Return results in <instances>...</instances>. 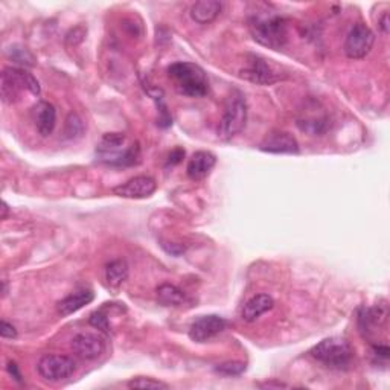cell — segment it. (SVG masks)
I'll return each mask as SVG.
<instances>
[{"label":"cell","instance_id":"obj_16","mask_svg":"<svg viewBox=\"0 0 390 390\" xmlns=\"http://www.w3.org/2000/svg\"><path fill=\"white\" fill-rule=\"evenodd\" d=\"M34 121L37 131L41 136H49L55 129L57 124V112L50 102L41 101L34 107Z\"/></svg>","mask_w":390,"mask_h":390},{"label":"cell","instance_id":"obj_27","mask_svg":"<svg viewBox=\"0 0 390 390\" xmlns=\"http://www.w3.org/2000/svg\"><path fill=\"white\" fill-rule=\"evenodd\" d=\"M183 157H185V151H183L182 148H175V150L171 151V154H170V159H168V165H171V166L178 165V163L182 162Z\"/></svg>","mask_w":390,"mask_h":390},{"label":"cell","instance_id":"obj_17","mask_svg":"<svg viewBox=\"0 0 390 390\" xmlns=\"http://www.w3.org/2000/svg\"><path fill=\"white\" fill-rule=\"evenodd\" d=\"M94 299V294L92 290H80L69 294L67 298L58 302L57 305V311L61 315H70L73 313H77L82 307H86L92 300Z\"/></svg>","mask_w":390,"mask_h":390},{"label":"cell","instance_id":"obj_19","mask_svg":"<svg viewBox=\"0 0 390 390\" xmlns=\"http://www.w3.org/2000/svg\"><path fill=\"white\" fill-rule=\"evenodd\" d=\"M105 279H107V283L112 288L118 290L129 279V264L124 259L112 261L105 267Z\"/></svg>","mask_w":390,"mask_h":390},{"label":"cell","instance_id":"obj_26","mask_svg":"<svg viewBox=\"0 0 390 390\" xmlns=\"http://www.w3.org/2000/svg\"><path fill=\"white\" fill-rule=\"evenodd\" d=\"M0 335H2V339H16L17 337L16 326L8 323L6 320H2V323H0Z\"/></svg>","mask_w":390,"mask_h":390},{"label":"cell","instance_id":"obj_25","mask_svg":"<svg viewBox=\"0 0 390 390\" xmlns=\"http://www.w3.org/2000/svg\"><path fill=\"white\" fill-rule=\"evenodd\" d=\"M89 323L93 326V328H97V330L102 331L104 334H110V331H112V326H110L109 318H107V315H105L102 311H94V313L90 315Z\"/></svg>","mask_w":390,"mask_h":390},{"label":"cell","instance_id":"obj_21","mask_svg":"<svg viewBox=\"0 0 390 390\" xmlns=\"http://www.w3.org/2000/svg\"><path fill=\"white\" fill-rule=\"evenodd\" d=\"M6 55H8L9 60H13V63H16V65H18L20 67H23V69L36 66L34 54L29 49L23 48V46H18V45L11 46L6 50Z\"/></svg>","mask_w":390,"mask_h":390},{"label":"cell","instance_id":"obj_14","mask_svg":"<svg viewBox=\"0 0 390 390\" xmlns=\"http://www.w3.org/2000/svg\"><path fill=\"white\" fill-rule=\"evenodd\" d=\"M125 142H126V138L122 133L104 134L101 142L97 146V154L99 156V161L109 165V162L113 159V157H116L125 150L124 148Z\"/></svg>","mask_w":390,"mask_h":390},{"label":"cell","instance_id":"obj_31","mask_svg":"<svg viewBox=\"0 0 390 390\" xmlns=\"http://www.w3.org/2000/svg\"><path fill=\"white\" fill-rule=\"evenodd\" d=\"M8 210H9L8 205L4 202V203H2V220H5V218H6V215H8Z\"/></svg>","mask_w":390,"mask_h":390},{"label":"cell","instance_id":"obj_2","mask_svg":"<svg viewBox=\"0 0 390 390\" xmlns=\"http://www.w3.org/2000/svg\"><path fill=\"white\" fill-rule=\"evenodd\" d=\"M168 75L174 81L178 93L191 98H203L209 93L206 72L194 63L178 61L168 67Z\"/></svg>","mask_w":390,"mask_h":390},{"label":"cell","instance_id":"obj_7","mask_svg":"<svg viewBox=\"0 0 390 390\" xmlns=\"http://www.w3.org/2000/svg\"><path fill=\"white\" fill-rule=\"evenodd\" d=\"M37 371L46 381L58 383L73 375L77 371V363L73 362V358L66 355H45L40 358Z\"/></svg>","mask_w":390,"mask_h":390},{"label":"cell","instance_id":"obj_15","mask_svg":"<svg viewBox=\"0 0 390 390\" xmlns=\"http://www.w3.org/2000/svg\"><path fill=\"white\" fill-rule=\"evenodd\" d=\"M275 307V300L269 294H256V296L250 298L244 307H242L241 318L249 323L256 322L262 314H266Z\"/></svg>","mask_w":390,"mask_h":390},{"label":"cell","instance_id":"obj_18","mask_svg":"<svg viewBox=\"0 0 390 390\" xmlns=\"http://www.w3.org/2000/svg\"><path fill=\"white\" fill-rule=\"evenodd\" d=\"M221 9H223V5L217 0H202L191 6V18L200 25H207L220 16Z\"/></svg>","mask_w":390,"mask_h":390},{"label":"cell","instance_id":"obj_3","mask_svg":"<svg viewBox=\"0 0 390 390\" xmlns=\"http://www.w3.org/2000/svg\"><path fill=\"white\" fill-rule=\"evenodd\" d=\"M310 355L326 367L342 371V369H347L351 366L354 350L350 342H346L345 339L330 337V339H325L319 345H315L310 351Z\"/></svg>","mask_w":390,"mask_h":390},{"label":"cell","instance_id":"obj_29","mask_svg":"<svg viewBox=\"0 0 390 390\" xmlns=\"http://www.w3.org/2000/svg\"><path fill=\"white\" fill-rule=\"evenodd\" d=\"M379 28H381L383 34H386V36L389 34V14L387 13H384L381 20H379Z\"/></svg>","mask_w":390,"mask_h":390},{"label":"cell","instance_id":"obj_24","mask_svg":"<svg viewBox=\"0 0 390 390\" xmlns=\"http://www.w3.org/2000/svg\"><path fill=\"white\" fill-rule=\"evenodd\" d=\"M215 371L224 377H237L246 371V364L239 362H229V363L218 364L215 367Z\"/></svg>","mask_w":390,"mask_h":390},{"label":"cell","instance_id":"obj_23","mask_svg":"<svg viewBox=\"0 0 390 390\" xmlns=\"http://www.w3.org/2000/svg\"><path fill=\"white\" fill-rule=\"evenodd\" d=\"M130 389H170L166 383L163 381H157L154 378H133L131 381H129Z\"/></svg>","mask_w":390,"mask_h":390},{"label":"cell","instance_id":"obj_4","mask_svg":"<svg viewBox=\"0 0 390 390\" xmlns=\"http://www.w3.org/2000/svg\"><path fill=\"white\" fill-rule=\"evenodd\" d=\"M247 122V102L244 94L238 90L232 92L230 97L226 99L223 118L220 122L218 134L223 141L235 138L238 133L244 130Z\"/></svg>","mask_w":390,"mask_h":390},{"label":"cell","instance_id":"obj_30","mask_svg":"<svg viewBox=\"0 0 390 390\" xmlns=\"http://www.w3.org/2000/svg\"><path fill=\"white\" fill-rule=\"evenodd\" d=\"M262 387H287V386L282 383H266V384H262Z\"/></svg>","mask_w":390,"mask_h":390},{"label":"cell","instance_id":"obj_5","mask_svg":"<svg viewBox=\"0 0 390 390\" xmlns=\"http://www.w3.org/2000/svg\"><path fill=\"white\" fill-rule=\"evenodd\" d=\"M28 90L29 93L40 94V84L37 78L25 70L23 67H6L2 72V81H0V93L5 104H13L18 99L20 93Z\"/></svg>","mask_w":390,"mask_h":390},{"label":"cell","instance_id":"obj_10","mask_svg":"<svg viewBox=\"0 0 390 390\" xmlns=\"http://www.w3.org/2000/svg\"><path fill=\"white\" fill-rule=\"evenodd\" d=\"M157 189V183L154 178L148 175H138L134 178H130L129 182H125L119 186L113 188V194L121 198H130V200H141L151 197Z\"/></svg>","mask_w":390,"mask_h":390},{"label":"cell","instance_id":"obj_28","mask_svg":"<svg viewBox=\"0 0 390 390\" xmlns=\"http://www.w3.org/2000/svg\"><path fill=\"white\" fill-rule=\"evenodd\" d=\"M6 369H8V372L13 375V378L16 379L17 383H22V375H20L18 367H17V364L14 362H9L8 366H6Z\"/></svg>","mask_w":390,"mask_h":390},{"label":"cell","instance_id":"obj_9","mask_svg":"<svg viewBox=\"0 0 390 390\" xmlns=\"http://www.w3.org/2000/svg\"><path fill=\"white\" fill-rule=\"evenodd\" d=\"M226 320L220 318L217 314L202 315L193 322L191 328H189V339L197 343H205L212 340L214 337L220 335L226 330Z\"/></svg>","mask_w":390,"mask_h":390},{"label":"cell","instance_id":"obj_1","mask_svg":"<svg viewBox=\"0 0 390 390\" xmlns=\"http://www.w3.org/2000/svg\"><path fill=\"white\" fill-rule=\"evenodd\" d=\"M249 29L253 40L259 45L279 50L288 41V23L282 16L270 11H259L249 20Z\"/></svg>","mask_w":390,"mask_h":390},{"label":"cell","instance_id":"obj_6","mask_svg":"<svg viewBox=\"0 0 390 390\" xmlns=\"http://www.w3.org/2000/svg\"><path fill=\"white\" fill-rule=\"evenodd\" d=\"M241 77L253 84H259V86H270V84H275L286 78L281 70H278L271 63L259 55L247 57L246 67L241 70Z\"/></svg>","mask_w":390,"mask_h":390},{"label":"cell","instance_id":"obj_12","mask_svg":"<svg viewBox=\"0 0 390 390\" xmlns=\"http://www.w3.org/2000/svg\"><path fill=\"white\" fill-rule=\"evenodd\" d=\"M261 151L270 154H298L299 143L294 136L286 131L271 133L259 146Z\"/></svg>","mask_w":390,"mask_h":390},{"label":"cell","instance_id":"obj_20","mask_svg":"<svg viewBox=\"0 0 390 390\" xmlns=\"http://www.w3.org/2000/svg\"><path fill=\"white\" fill-rule=\"evenodd\" d=\"M157 300H159V303L163 305V307H180V305L186 302V296L185 293L175 286H171V283H162V286L157 288Z\"/></svg>","mask_w":390,"mask_h":390},{"label":"cell","instance_id":"obj_8","mask_svg":"<svg viewBox=\"0 0 390 390\" xmlns=\"http://www.w3.org/2000/svg\"><path fill=\"white\" fill-rule=\"evenodd\" d=\"M374 43L375 34L372 33L371 28L363 23H355L346 36L343 49L347 58L362 60L371 52Z\"/></svg>","mask_w":390,"mask_h":390},{"label":"cell","instance_id":"obj_22","mask_svg":"<svg viewBox=\"0 0 390 390\" xmlns=\"http://www.w3.org/2000/svg\"><path fill=\"white\" fill-rule=\"evenodd\" d=\"M84 133V122L78 114L70 113L69 118L66 119V129L65 134L67 139H78Z\"/></svg>","mask_w":390,"mask_h":390},{"label":"cell","instance_id":"obj_11","mask_svg":"<svg viewBox=\"0 0 390 390\" xmlns=\"http://www.w3.org/2000/svg\"><path fill=\"white\" fill-rule=\"evenodd\" d=\"M72 350L82 360H97L105 351V343L99 335L78 334L73 337Z\"/></svg>","mask_w":390,"mask_h":390},{"label":"cell","instance_id":"obj_13","mask_svg":"<svg viewBox=\"0 0 390 390\" xmlns=\"http://www.w3.org/2000/svg\"><path fill=\"white\" fill-rule=\"evenodd\" d=\"M217 165V157L210 151H197L188 162L186 173L191 180H205Z\"/></svg>","mask_w":390,"mask_h":390}]
</instances>
